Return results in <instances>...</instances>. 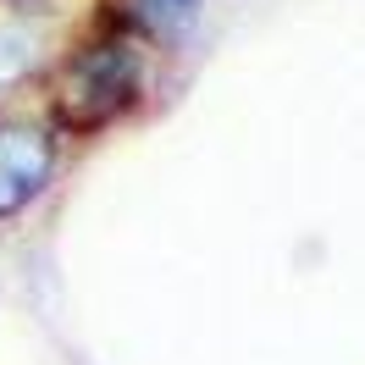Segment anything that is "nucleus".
<instances>
[{
	"label": "nucleus",
	"mask_w": 365,
	"mask_h": 365,
	"mask_svg": "<svg viewBox=\"0 0 365 365\" xmlns=\"http://www.w3.org/2000/svg\"><path fill=\"white\" fill-rule=\"evenodd\" d=\"M138 100V56L122 39H94L61 67L56 116L61 128H106Z\"/></svg>",
	"instance_id": "1"
},
{
	"label": "nucleus",
	"mask_w": 365,
	"mask_h": 365,
	"mask_svg": "<svg viewBox=\"0 0 365 365\" xmlns=\"http://www.w3.org/2000/svg\"><path fill=\"white\" fill-rule=\"evenodd\" d=\"M50 166H56V138L45 128L0 122V216L39 200V188L50 182Z\"/></svg>",
	"instance_id": "2"
},
{
	"label": "nucleus",
	"mask_w": 365,
	"mask_h": 365,
	"mask_svg": "<svg viewBox=\"0 0 365 365\" xmlns=\"http://www.w3.org/2000/svg\"><path fill=\"white\" fill-rule=\"evenodd\" d=\"M39 67V23H28L17 6H0V83H17Z\"/></svg>",
	"instance_id": "3"
},
{
	"label": "nucleus",
	"mask_w": 365,
	"mask_h": 365,
	"mask_svg": "<svg viewBox=\"0 0 365 365\" xmlns=\"http://www.w3.org/2000/svg\"><path fill=\"white\" fill-rule=\"evenodd\" d=\"M160 6H194V0H160Z\"/></svg>",
	"instance_id": "4"
}]
</instances>
